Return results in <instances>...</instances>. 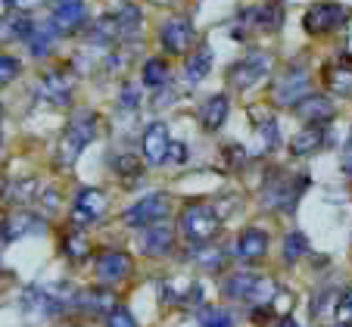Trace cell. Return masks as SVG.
I'll return each mask as SVG.
<instances>
[{
	"instance_id": "cell-37",
	"label": "cell",
	"mask_w": 352,
	"mask_h": 327,
	"mask_svg": "<svg viewBox=\"0 0 352 327\" xmlns=\"http://www.w3.org/2000/svg\"><path fill=\"white\" fill-rule=\"evenodd\" d=\"M107 327H138V321H134V315L128 312V308L116 306L113 312L107 315Z\"/></svg>"
},
{
	"instance_id": "cell-7",
	"label": "cell",
	"mask_w": 352,
	"mask_h": 327,
	"mask_svg": "<svg viewBox=\"0 0 352 327\" xmlns=\"http://www.w3.org/2000/svg\"><path fill=\"white\" fill-rule=\"evenodd\" d=\"M268 72H272V56L256 50V54H246L243 60H237L228 69V81H231V87H237V91H250V87L259 84Z\"/></svg>"
},
{
	"instance_id": "cell-13",
	"label": "cell",
	"mask_w": 352,
	"mask_h": 327,
	"mask_svg": "<svg viewBox=\"0 0 352 327\" xmlns=\"http://www.w3.org/2000/svg\"><path fill=\"white\" fill-rule=\"evenodd\" d=\"M343 22H346V10L340 3H315L302 16V28L309 34H327L333 28H340Z\"/></svg>"
},
{
	"instance_id": "cell-3",
	"label": "cell",
	"mask_w": 352,
	"mask_h": 327,
	"mask_svg": "<svg viewBox=\"0 0 352 327\" xmlns=\"http://www.w3.org/2000/svg\"><path fill=\"white\" fill-rule=\"evenodd\" d=\"M221 296L234 302H253V306H268V302L278 296V287H274L268 278H259V274L250 271H234L231 278L221 280Z\"/></svg>"
},
{
	"instance_id": "cell-33",
	"label": "cell",
	"mask_w": 352,
	"mask_h": 327,
	"mask_svg": "<svg viewBox=\"0 0 352 327\" xmlns=\"http://www.w3.org/2000/svg\"><path fill=\"white\" fill-rule=\"evenodd\" d=\"M199 324L203 327H234V315L228 308H206L199 315Z\"/></svg>"
},
{
	"instance_id": "cell-30",
	"label": "cell",
	"mask_w": 352,
	"mask_h": 327,
	"mask_svg": "<svg viewBox=\"0 0 352 327\" xmlns=\"http://www.w3.org/2000/svg\"><path fill=\"white\" fill-rule=\"evenodd\" d=\"M309 253V240L302 231H290L284 237V262L287 265H293V262H299L302 256Z\"/></svg>"
},
{
	"instance_id": "cell-21",
	"label": "cell",
	"mask_w": 352,
	"mask_h": 327,
	"mask_svg": "<svg viewBox=\"0 0 352 327\" xmlns=\"http://www.w3.org/2000/svg\"><path fill=\"white\" fill-rule=\"evenodd\" d=\"M324 81L333 93H340V97H352V56H343V60H337L333 66H327Z\"/></svg>"
},
{
	"instance_id": "cell-31",
	"label": "cell",
	"mask_w": 352,
	"mask_h": 327,
	"mask_svg": "<svg viewBox=\"0 0 352 327\" xmlns=\"http://www.w3.org/2000/svg\"><path fill=\"white\" fill-rule=\"evenodd\" d=\"M144 84L146 87H166L168 84V66L160 60V56L144 63Z\"/></svg>"
},
{
	"instance_id": "cell-27",
	"label": "cell",
	"mask_w": 352,
	"mask_h": 327,
	"mask_svg": "<svg viewBox=\"0 0 352 327\" xmlns=\"http://www.w3.org/2000/svg\"><path fill=\"white\" fill-rule=\"evenodd\" d=\"M193 262H197L203 271H221L228 262V253L221 247H209V243H197V249H193Z\"/></svg>"
},
{
	"instance_id": "cell-19",
	"label": "cell",
	"mask_w": 352,
	"mask_h": 327,
	"mask_svg": "<svg viewBox=\"0 0 352 327\" xmlns=\"http://www.w3.org/2000/svg\"><path fill=\"white\" fill-rule=\"evenodd\" d=\"M293 109H296V115L302 122H331L333 119V103L324 93H309Z\"/></svg>"
},
{
	"instance_id": "cell-28",
	"label": "cell",
	"mask_w": 352,
	"mask_h": 327,
	"mask_svg": "<svg viewBox=\"0 0 352 327\" xmlns=\"http://www.w3.org/2000/svg\"><path fill=\"white\" fill-rule=\"evenodd\" d=\"M56 34H60V28L54 25V19H47L44 25H34L32 38H28V47H32V54H34V56H47L50 44L56 41Z\"/></svg>"
},
{
	"instance_id": "cell-39",
	"label": "cell",
	"mask_w": 352,
	"mask_h": 327,
	"mask_svg": "<svg viewBox=\"0 0 352 327\" xmlns=\"http://www.w3.org/2000/svg\"><path fill=\"white\" fill-rule=\"evenodd\" d=\"M138 103H140V93L134 91V87H125V91H122L119 106L125 109V113H134V109H138Z\"/></svg>"
},
{
	"instance_id": "cell-38",
	"label": "cell",
	"mask_w": 352,
	"mask_h": 327,
	"mask_svg": "<svg viewBox=\"0 0 352 327\" xmlns=\"http://www.w3.org/2000/svg\"><path fill=\"white\" fill-rule=\"evenodd\" d=\"M337 321L340 324H352V290L349 293L340 296V306H337Z\"/></svg>"
},
{
	"instance_id": "cell-45",
	"label": "cell",
	"mask_w": 352,
	"mask_h": 327,
	"mask_svg": "<svg viewBox=\"0 0 352 327\" xmlns=\"http://www.w3.org/2000/svg\"><path fill=\"white\" fill-rule=\"evenodd\" d=\"M278 327H299V324H296V318H290V315H287V318L278 321Z\"/></svg>"
},
{
	"instance_id": "cell-11",
	"label": "cell",
	"mask_w": 352,
	"mask_h": 327,
	"mask_svg": "<svg viewBox=\"0 0 352 327\" xmlns=\"http://www.w3.org/2000/svg\"><path fill=\"white\" fill-rule=\"evenodd\" d=\"M116 306H119V300H116V293L107 290V284L103 287H91V290H78L72 296V308L87 315V318H107Z\"/></svg>"
},
{
	"instance_id": "cell-10",
	"label": "cell",
	"mask_w": 352,
	"mask_h": 327,
	"mask_svg": "<svg viewBox=\"0 0 352 327\" xmlns=\"http://www.w3.org/2000/svg\"><path fill=\"white\" fill-rule=\"evenodd\" d=\"M107 194L100 190V187H85L78 196H75L72 203V212H69V218H72L75 227H87L91 221H97L100 215L107 212Z\"/></svg>"
},
{
	"instance_id": "cell-16",
	"label": "cell",
	"mask_w": 352,
	"mask_h": 327,
	"mask_svg": "<svg viewBox=\"0 0 352 327\" xmlns=\"http://www.w3.org/2000/svg\"><path fill=\"white\" fill-rule=\"evenodd\" d=\"M38 97H44V100L54 103V106H69V100H72V78H69V72H63V69L47 72L44 78H41Z\"/></svg>"
},
{
	"instance_id": "cell-17",
	"label": "cell",
	"mask_w": 352,
	"mask_h": 327,
	"mask_svg": "<svg viewBox=\"0 0 352 327\" xmlns=\"http://www.w3.org/2000/svg\"><path fill=\"white\" fill-rule=\"evenodd\" d=\"M327 144V128L324 122H309L296 137L290 140V153L293 156H315Z\"/></svg>"
},
{
	"instance_id": "cell-6",
	"label": "cell",
	"mask_w": 352,
	"mask_h": 327,
	"mask_svg": "<svg viewBox=\"0 0 352 327\" xmlns=\"http://www.w3.org/2000/svg\"><path fill=\"white\" fill-rule=\"evenodd\" d=\"M172 212V200L166 194H150L144 200H138L134 206H128L122 212V221L128 227H153V225H162Z\"/></svg>"
},
{
	"instance_id": "cell-23",
	"label": "cell",
	"mask_w": 352,
	"mask_h": 327,
	"mask_svg": "<svg viewBox=\"0 0 352 327\" xmlns=\"http://www.w3.org/2000/svg\"><path fill=\"white\" fill-rule=\"evenodd\" d=\"M228 119V97L225 93H215L209 97L203 106H199V125L206 128V131H219Z\"/></svg>"
},
{
	"instance_id": "cell-44",
	"label": "cell",
	"mask_w": 352,
	"mask_h": 327,
	"mask_svg": "<svg viewBox=\"0 0 352 327\" xmlns=\"http://www.w3.org/2000/svg\"><path fill=\"white\" fill-rule=\"evenodd\" d=\"M7 218H3V212H0V243H7Z\"/></svg>"
},
{
	"instance_id": "cell-14",
	"label": "cell",
	"mask_w": 352,
	"mask_h": 327,
	"mask_svg": "<svg viewBox=\"0 0 352 327\" xmlns=\"http://www.w3.org/2000/svg\"><path fill=\"white\" fill-rule=\"evenodd\" d=\"M94 271H97L100 284H107V287L109 284H119V280H125L131 274V256L122 253V249H107V253L97 256Z\"/></svg>"
},
{
	"instance_id": "cell-22",
	"label": "cell",
	"mask_w": 352,
	"mask_h": 327,
	"mask_svg": "<svg viewBox=\"0 0 352 327\" xmlns=\"http://www.w3.org/2000/svg\"><path fill=\"white\" fill-rule=\"evenodd\" d=\"M209 69H212V47L209 44H199L197 50H193V56L187 60V66H184V78H187V84L190 87H197L199 81L209 75Z\"/></svg>"
},
{
	"instance_id": "cell-32",
	"label": "cell",
	"mask_w": 352,
	"mask_h": 327,
	"mask_svg": "<svg viewBox=\"0 0 352 327\" xmlns=\"http://www.w3.org/2000/svg\"><path fill=\"white\" fill-rule=\"evenodd\" d=\"M7 196L13 203H19V206H28L38 196V184L34 181H13V184H7Z\"/></svg>"
},
{
	"instance_id": "cell-40",
	"label": "cell",
	"mask_w": 352,
	"mask_h": 327,
	"mask_svg": "<svg viewBox=\"0 0 352 327\" xmlns=\"http://www.w3.org/2000/svg\"><path fill=\"white\" fill-rule=\"evenodd\" d=\"M41 3H44V0H7V7L13 10V13H32Z\"/></svg>"
},
{
	"instance_id": "cell-4",
	"label": "cell",
	"mask_w": 352,
	"mask_h": 327,
	"mask_svg": "<svg viewBox=\"0 0 352 327\" xmlns=\"http://www.w3.org/2000/svg\"><path fill=\"white\" fill-rule=\"evenodd\" d=\"M306 187H309V174H284V172H274L272 178L265 181L262 200H265L268 209H278V212H293Z\"/></svg>"
},
{
	"instance_id": "cell-8",
	"label": "cell",
	"mask_w": 352,
	"mask_h": 327,
	"mask_svg": "<svg viewBox=\"0 0 352 327\" xmlns=\"http://www.w3.org/2000/svg\"><path fill=\"white\" fill-rule=\"evenodd\" d=\"M219 212L212 206H190L181 215V234L190 243H209L219 231Z\"/></svg>"
},
{
	"instance_id": "cell-48",
	"label": "cell",
	"mask_w": 352,
	"mask_h": 327,
	"mask_svg": "<svg viewBox=\"0 0 352 327\" xmlns=\"http://www.w3.org/2000/svg\"><path fill=\"white\" fill-rule=\"evenodd\" d=\"M0 122H3V109H0Z\"/></svg>"
},
{
	"instance_id": "cell-20",
	"label": "cell",
	"mask_w": 352,
	"mask_h": 327,
	"mask_svg": "<svg viewBox=\"0 0 352 327\" xmlns=\"http://www.w3.org/2000/svg\"><path fill=\"white\" fill-rule=\"evenodd\" d=\"M47 221L41 215H34L32 209H19L7 218V237L10 240H19V237H28V234H44Z\"/></svg>"
},
{
	"instance_id": "cell-36",
	"label": "cell",
	"mask_w": 352,
	"mask_h": 327,
	"mask_svg": "<svg viewBox=\"0 0 352 327\" xmlns=\"http://www.w3.org/2000/svg\"><path fill=\"white\" fill-rule=\"evenodd\" d=\"M63 247H66V256L75 262H81L87 256V243L85 237H78V234H66V240H63Z\"/></svg>"
},
{
	"instance_id": "cell-24",
	"label": "cell",
	"mask_w": 352,
	"mask_h": 327,
	"mask_svg": "<svg viewBox=\"0 0 352 327\" xmlns=\"http://www.w3.org/2000/svg\"><path fill=\"white\" fill-rule=\"evenodd\" d=\"M54 25L60 28V34H72L85 25V3H60L54 7Z\"/></svg>"
},
{
	"instance_id": "cell-49",
	"label": "cell",
	"mask_w": 352,
	"mask_h": 327,
	"mask_svg": "<svg viewBox=\"0 0 352 327\" xmlns=\"http://www.w3.org/2000/svg\"><path fill=\"white\" fill-rule=\"evenodd\" d=\"M337 327H352V324H337Z\"/></svg>"
},
{
	"instance_id": "cell-46",
	"label": "cell",
	"mask_w": 352,
	"mask_h": 327,
	"mask_svg": "<svg viewBox=\"0 0 352 327\" xmlns=\"http://www.w3.org/2000/svg\"><path fill=\"white\" fill-rule=\"evenodd\" d=\"M60 3H85V0H54V7H60Z\"/></svg>"
},
{
	"instance_id": "cell-47",
	"label": "cell",
	"mask_w": 352,
	"mask_h": 327,
	"mask_svg": "<svg viewBox=\"0 0 352 327\" xmlns=\"http://www.w3.org/2000/svg\"><path fill=\"white\" fill-rule=\"evenodd\" d=\"M150 3H156V7H168V3H175V0H150Z\"/></svg>"
},
{
	"instance_id": "cell-15",
	"label": "cell",
	"mask_w": 352,
	"mask_h": 327,
	"mask_svg": "<svg viewBox=\"0 0 352 327\" xmlns=\"http://www.w3.org/2000/svg\"><path fill=\"white\" fill-rule=\"evenodd\" d=\"M144 159L146 166H162L168 162V147H172V137H168V125L166 122H150L144 131Z\"/></svg>"
},
{
	"instance_id": "cell-34",
	"label": "cell",
	"mask_w": 352,
	"mask_h": 327,
	"mask_svg": "<svg viewBox=\"0 0 352 327\" xmlns=\"http://www.w3.org/2000/svg\"><path fill=\"white\" fill-rule=\"evenodd\" d=\"M19 72H22V63L16 60V56L0 54V87H3V84H10V81H13Z\"/></svg>"
},
{
	"instance_id": "cell-5",
	"label": "cell",
	"mask_w": 352,
	"mask_h": 327,
	"mask_svg": "<svg viewBox=\"0 0 352 327\" xmlns=\"http://www.w3.org/2000/svg\"><path fill=\"white\" fill-rule=\"evenodd\" d=\"M72 296L75 293H60L56 287L34 284V287H25V293H22V315L25 318H54V315H63L72 306Z\"/></svg>"
},
{
	"instance_id": "cell-41",
	"label": "cell",
	"mask_w": 352,
	"mask_h": 327,
	"mask_svg": "<svg viewBox=\"0 0 352 327\" xmlns=\"http://www.w3.org/2000/svg\"><path fill=\"white\" fill-rule=\"evenodd\" d=\"M168 162L184 166V162H187V144H175V140H172V147H168Z\"/></svg>"
},
{
	"instance_id": "cell-42",
	"label": "cell",
	"mask_w": 352,
	"mask_h": 327,
	"mask_svg": "<svg viewBox=\"0 0 352 327\" xmlns=\"http://www.w3.org/2000/svg\"><path fill=\"white\" fill-rule=\"evenodd\" d=\"M225 156H228V166H234V168L246 166V153H243V147H225Z\"/></svg>"
},
{
	"instance_id": "cell-12",
	"label": "cell",
	"mask_w": 352,
	"mask_h": 327,
	"mask_svg": "<svg viewBox=\"0 0 352 327\" xmlns=\"http://www.w3.org/2000/svg\"><path fill=\"white\" fill-rule=\"evenodd\" d=\"M302 97H309V72L302 66H290L274 84V100L280 106H296Z\"/></svg>"
},
{
	"instance_id": "cell-1",
	"label": "cell",
	"mask_w": 352,
	"mask_h": 327,
	"mask_svg": "<svg viewBox=\"0 0 352 327\" xmlns=\"http://www.w3.org/2000/svg\"><path fill=\"white\" fill-rule=\"evenodd\" d=\"M140 10L128 0H107V10L94 22L91 41L94 44H116V41H128L140 28Z\"/></svg>"
},
{
	"instance_id": "cell-25",
	"label": "cell",
	"mask_w": 352,
	"mask_h": 327,
	"mask_svg": "<svg viewBox=\"0 0 352 327\" xmlns=\"http://www.w3.org/2000/svg\"><path fill=\"white\" fill-rule=\"evenodd\" d=\"M172 247H175V231H168L166 225H153L150 231H146V237H144V253L146 256H168L172 253Z\"/></svg>"
},
{
	"instance_id": "cell-9",
	"label": "cell",
	"mask_w": 352,
	"mask_h": 327,
	"mask_svg": "<svg viewBox=\"0 0 352 327\" xmlns=\"http://www.w3.org/2000/svg\"><path fill=\"white\" fill-rule=\"evenodd\" d=\"M193 38H197V32H193V22L184 19V16H175V19L162 22V28H160L162 50H166V54H175V56L187 54V50L193 47Z\"/></svg>"
},
{
	"instance_id": "cell-2",
	"label": "cell",
	"mask_w": 352,
	"mask_h": 327,
	"mask_svg": "<svg viewBox=\"0 0 352 327\" xmlns=\"http://www.w3.org/2000/svg\"><path fill=\"white\" fill-rule=\"evenodd\" d=\"M97 137V113L94 109H81L69 119L66 131H63L60 144H56L54 153V166L60 172H69V168L78 162V156L85 153V147H91V140Z\"/></svg>"
},
{
	"instance_id": "cell-43",
	"label": "cell",
	"mask_w": 352,
	"mask_h": 327,
	"mask_svg": "<svg viewBox=\"0 0 352 327\" xmlns=\"http://www.w3.org/2000/svg\"><path fill=\"white\" fill-rule=\"evenodd\" d=\"M0 41H13V19L0 16Z\"/></svg>"
},
{
	"instance_id": "cell-29",
	"label": "cell",
	"mask_w": 352,
	"mask_h": 327,
	"mask_svg": "<svg viewBox=\"0 0 352 327\" xmlns=\"http://www.w3.org/2000/svg\"><path fill=\"white\" fill-rule=\"evenodd\" d=\"M109 166H113V172L119 174V178H125L128 184H140V159L134 153H113L109 156Z\"/></svg>"
},
{
	"instance_id": "cell-35",
	"label": "cell",
	"mask_w": 352,
	"mask_h": 327,
	"mask_svg": "<svg viewBox=\"0 0 352 327\" xmlns=\"http://www.w3.org/2000/svg\"><path fill=\"white\" fill-rule=\"evenodd\" d=\"M259 137H262V144H265V150L278 147V140H280L278 122H274V119H259Z\"/></svg>"
},
{
	"instance_id": "cell-26",
	"label": "cell",
	"mask_w": 352,
	"mask_h": 327,
	"mask_svg": "<svg viewBox=\"0 0 352 327\" xmlns=\"http://www.w3.org/2000/svg\"><path fill=\"white\" fill-rule=\"evenodd\" d=\"M162 300L172 302V306H187L190 300H199V287H193L190 280L166 278L162 280Z\"/></svg>"
},
{
	"instance_id": "cell-18",
	"label": "cell",
	"mask_w": 352,
	"mask_h": 327,
	"mask_svg": "<svg viewBox=\"0 0 352 327\" xmlns=\"http://www.w3.org/2000/svg\"><path fill=\"white\" fill-rule=\"evenodd\" d=\"M268 253V234L262 227H246L237 240V259L240 262H259Z\"/></svg>"
}]
</instances>
